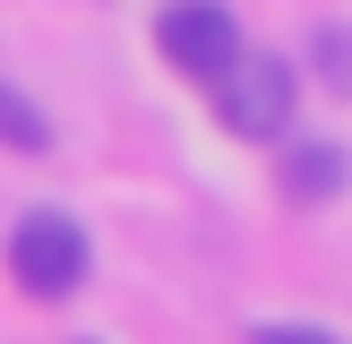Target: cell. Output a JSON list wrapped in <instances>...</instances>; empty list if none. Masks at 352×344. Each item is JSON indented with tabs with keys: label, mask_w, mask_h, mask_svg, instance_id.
Returning <instances> with one entry per match:
<instances>
[{
	"label": "cell",
	"mask_w": 352,
	"mask_h": 344,
	"mask_svg": "<svg viewBox=\"0 0 352 344\" xmlns=\"http://www.w3.org/2000/svg\"><path fill=\"white\" fill-rule=\"evenodd\" d=\"M0 147L9 155H52V112L17 78H0Z\"/></svg>",
	"instance_id": "cell-5"
},
{
	"label": "cell",
	"mask_w": 352,
	"mask_h": 344,
	"mask_svg": "<svg viewBox=\"0 0 352 344\" xmlns=\"http://www.w3.org/2000/svg\"><path fill=\"white\" fill-rule=\"evenodd\" d=\"M309 78L352 103V26H318V34H309Z\"/></svg>",
	"instance_id": "cell-6"
},
{
	"label": "cell",
	"mask_w": 352,
	"mask_h": 344,
	"mask_svg": "<svg viewBox=\"0 0 352 344\" xmlns=\"http://www.w3.org/2000/svg\"><path fill=\"white\" fill-rule=\"evenodd\" d=\"M155 52H164V69L215 86L223 69L250 52V34H241V17L223 9V0H164V17H155Z\"/></svg>",
	"instance_id": "cell-3"
},
{
	"label": "cell",
	"mask_w": 352,
	"mask_h": 344,
	"mask_svg": "<svg viewBox=\"0 0 352 344\" xmlns=\"http://www.w3.org/2000/svg\"><path fill=\"white\" fill-rule=\"evenodd\" d=\"M250 344H336V336H327V327H309V319H258Z\"/></svg>",
	"instance_id": "cell-7"
},
{
	"label": "cell",
	"mask_w": 352,
	"mask_h": 344,
	"mask_svg": "<svg viewBox=\"0 0 352 344\" xmlns=\"http://www.w3.org/2000/svg\"><path fill=\"white\" fill-rule=\"evenodd\" d=\"M275 189H284V206H301V215L336 206L344 189H352V147H344V138H284Z\"/></svg>",
	"instance_id": "cell-4"
},
{
	"label": "cell",
	"mask_w": 352,
	"mask_h": 344,
	"mask_svg": "<svg viewBox=\"0 0 352 344\" xmlns=\"http://www.w3.org/2000/svg\"><path fill=\"white\" fill-rule=\"evenodd\" d=\"M206 95H215L223 138H241V147H275V138H292V120H301V69H292L284 52H258L250 43Z\"/></svg>",
	"instance_id": "cell-2"
},
{
	"label": "cell",
	"mask_w": 352,
	"mask_h": 344,
	"mask_svg": "<svg viewBox=\"0 0 352 344\" xmlns=\"http://www.w3.org/2000/svg\"><path fill=\"white\" fill-rule=\"evenodd\" d=\"M0 258H9V284L26 301H78L86 275H95V241H86V224L69 206H26L9 224V250Z\"/></svg>",
	"instance_id": "cell-1"
}]
</instances>
